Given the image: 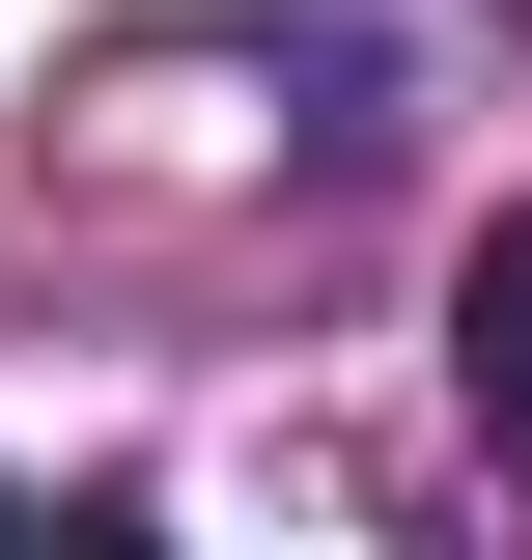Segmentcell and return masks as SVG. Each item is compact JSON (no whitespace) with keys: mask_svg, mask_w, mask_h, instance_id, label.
Instances as JSON below:
<instances>
[{"mask_svg":"<svg viewBox=\"0 0 532 560\" xmlns=\"http://www.w3.org/2000/svg\"><path fill=\"white\" fill-rule=\"evenodd\" d=\"M449 393H476V448H532V197L449 253Z\"/></svg>","mask_w":532,"mask_h":560,"instance_id":"cell-1","label":"cell"}]
</instances>
